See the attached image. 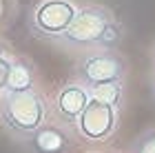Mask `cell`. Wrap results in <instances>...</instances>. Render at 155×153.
<instances>
[{"instance_id": "1", "label": "cell", "mask_w": 155, "mask_h": 153, "mask_svg": "<svg viewBox=\"0 0 155 153\" xmlns=\"http://www.w3.org/2000/svg\"><path fill=\"white\" fill-rule=\"evenodd\" d=\"M124 31L115 16L102 5L78 7L69 29L53 40L64 49H115Z\"/></svg>"}, {"instance_id": "2", "label": "cell", "mask_w": 155, "mask_h": 153, "mask_svg": "<svg viewBox=\"0 0 155 153\" xmlns=\"http://www.w3.org/2000/svg\"><path fill=\"white\" fill-rule=\"evenodd\" d=\"M47 120V102L40 91L11 93L5 91L0 98V124L11 138L27 142Z\"/></svg>"}, {"instance_id": "3", "label": "cell", "mask_w": 155, "mask_h": 153, "mask_svg": "<svg viewBox=\"0 0 155 153\" xmlns=\"http://www.w3.org/2000/svg\"><path fill=\"white\" fill-rule=\"evenodd\" d=\"M126 58L115 49H89L75 60L73 75L87 89L100 87L104 82H117L126 78Z\"/></svg>"}, {"instance_id": "4", "label": "cell", "mask_w": 155, "mask_h": 153, "mask_svg": "<svg viewBox=\"0 0 155 153\" xmlns=\"http://www.w3.org/2000/svg\"><path fill=\"white\" fill-rule=\"evenodd\" d=\"M78 7L71 0H40L29 13V29L36 38L53 42L73 22Z\"/></svg>"}, {"instance_id": "5", "label": "cell", "mask_w": 155, "mask_h": 153, "mask_svg": "<svg viewBox=\"0 0 155 153\" xmlns=\"http://www.w3.org/2000/svg\"><path fill=\"white\" fill-rule=\"evenodd\" d=\"M120 109H113L109 104L91 98L75 122V129L87 142H104L115 133L117 129Z\"/></svg>"}, {"instance_id": "6", "label": "cell", "mask_w": 155, "mask_h": 153, "mask_svg": "<svg viewBox=\"0 0 155 153\" xmlns=\"http://www.w3.org/2000/svg\"><path fill=\"white\" fill-rule=\"evenodd\" d=\"M89 100H91V93L82 82L75 80V82L62 85L53 98V113L58 118V122L64 127H75L78 118L89 104Z\"/></svg>"}, {"instance_id": "7", "label": "cell", "mask_w": 155, "mask_h": 153, "mask_svg": "<svg viewBox=\"0 0 155 153\" xmlns=\"http://www.w3.org/2000/svg\"><path fill=\"white\" fill-rule=\"evenodd\" d=\"M27 147L31 153H69L73 147V140L64 127L45 122L27 140Z\"/></svg>"}, {"instance_id": "8", "label": "cell", "mask_w": 155, "mask_h": 153, "mask_svg": "<svg viewBox=\"0 0 155 153\" xmlns=\"http://www.w3.org/2000/svg\"><path fill=\"white\" fill-rule=\"evenodd\" d=\"M36 69L27 58H13L11 60V69H9V78H7V87L5 91L11 93H20V91H29L36 89Z\"/></svg>"}, {"instance_id": "9", "label": "cell", "mask_w": 155, "mask_h": 153, "mask_svg": "<svg viewBox=\"0 0 155 153\" xmlns=\"http://www.w3.org/2000/svg\"><path fill=\"white\" fill-rule=\"evenodd\" d=\"M89 93H91L93 100H100V102L109 104V107H113V109H122V100H124V85H122V80L104 82V85H100V87L89 89Z\"/></svg>"}, {"instance_id": "10", "label": "cell", "mask_w": 155, "mask_h": 153, "mask_svg": "<svg viewBox=\"0 0 155 153\" xmlns=\"http://www.w3.org/2000/svg\"><path fill=\"white\" fill-rule=\"evenodd\" d=\"M131 153H155V129H146L144 133L133 142Z\"/></svg>"}, {"instance_id": "11", "label": "cell", "mask_w": 155, "mask_h": 153, "mask_svg": "<svg viewBox=\"0 0 155 153\" xmlns=\"http://www.w3.org/2000/svg\"><path fill=\"white\" fill-rule=\"evenodd\" d=\"M9 69H11V60H7L0 53V91H5L7 87V78H9Z\"/></svg>"}, {"instance_id": "12", "label": "cell", "mask_w": 155, "mask_h": 153, "mask_svg": "<svg viewBox=\"0 0 155 153\" xmlns=\"http://www.w3.org/2000/svg\"><path fill=\"white\" fill-rule=\"evenodd\" d=\"M151 95H153V100H155V71L151 75Z\"/></svg>"}, {"instance_id": "13", "label": "cell", "mask_w": 155, "mask_h": 153, "mask_svg": "<svg viewBox=\"0 0 155 153\" xmlns=\"http://www.w3.org/2000/svg\"><path fill=\"white\" fill-rule=\"evenodd\" d=\"M0 53H2V51H0Z\"/></svg>"}]
</instances>
